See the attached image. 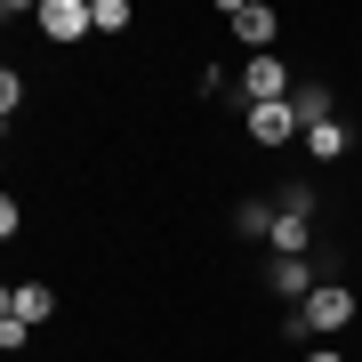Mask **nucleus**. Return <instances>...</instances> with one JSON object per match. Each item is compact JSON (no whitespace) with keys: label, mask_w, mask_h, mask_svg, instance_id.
I'll return each mask as SVG.
<instances>
[{"label":"nucleus","mask_w":362,"mask_h":362,"mask_svg":"<svg viewBox=\"0 0 362 362\" xmlns=\"http://www.w3.org/2000/svg\"><path fill=\"white\" fill-rule=\"evenodd\" d=\"M218 16H226V25L242 33V40H250V49H258V57H274V33H282V16H274L266 0H226Z\"/></svg>","instance_id":"obj_1"},{"label":"nucleus","mask_w":362,"mask_h":362,"mask_svg":"<svg viewBox=\"0 0 362 362\" xmlns=\"http://www.w3.org/2000/svg\"><path fill=\"white\" fill-rule=\"evenodd\" d=\"M298 314H306V330H314V338H322V330H346V322H354V290H346V282H322Z\"/></svg>","instance_id":"obj_2"},{"label":"nucleus","mask_w":362,"mask_h":362,"mask_svg":"<svg viewBox=\"0 0 362 362\" xmlns=\"http://www.w3.org/2000/svg\"><path fill=\"white\" fill-rule=\"evenodd\" d=\"M33 25L49 33V40H81V33H97V8H81V0H40Z\"/></svg>","instance_id":"obj_3"},{"label":"nucleus","mask_w":362,"mask_h":362,"mask_svg":"<svg viewBox=\"0 0 362 362\" xmlns=\"http://www.w3.org/2000/svg\"><path fill=\"white\" fill-rule=\"evenodd\" d=\"M290 89H298V81L282 73V57H250V73H242V97L250 105H290Z\"/></svg>","instance_id":"obj_4"},{"label":"nucleus","mask_w":362,"mask_h":362,"mask_svg":"<svg viewBox=\"0 0 362 362\" xmlns=\"http://www.w3.org/2000/svg\"><path fill=\"white\" fill-rule=\"evenodd\" d=\"M0 314H16V322H49V314H57V290L49 282H8V298H0Z\"/></svg>","instance_id":"obj_5"},{"label":"nucleus","mask_w":362,"mask_h":362,"mask_svg":"<svg viewBox=\"0 0 362 362\" xmlns=\"http://www.w3.org/2000/svg\"><path fill=\"white\" fill-rule=\"evenodd\" d=\"M266 282H274V298H282V306H306V298L322 290V274H314L306 258H274V274H266Z\"/></svg>","instance_id":"obj_6"},{"label":"nucleus","mask_w":362,"mask_h":362,"mask_svg":"<svg viewBox=\"0 0 362 362\" xmlns=\"http://www.w3.org/2000/svg\"><path fill=\"white\" fill-rule=\"evenodd\" d=\"M250 137H258V145H290V137H306V129H298L290 105H250Z\"/></svg>","instance_id":"obj_7"},{"label":"nucleus","mask_w":362,"mask_h":362,"mask_svg":"<svg viewBox=\"0 0 362 362\" xmlns=\"http://www.w3.org/2000/svg\"><path fill=\"white\" fill-rule=\"evenodd\" d=\"M290 113H298V129H322V121H338V105H330L322 81H298V89H290Z\"/></svg>","instance_id":"obj_8"},{"label":"nucleus","mask_w":362,"mask_h":362,"mask_svg":"<svg viewBox=\"0 0 362 362\" xmlns=\"http://www.w3.org/2000/svg\"><path fill=\"white\" fill-rule=\"evenodd\" d=\"M306 250H314V218H290L282 209L274 218V258H306Z\"/></svg>","instance_id":"obj_9"},{"label":"nucleus","mask_w":362,"mask_h":362,"mask_svg":"<svg viewBox=\"0 0 362 362\" xmlns=\"http://www.w3.org/2000/svg\"><path fill=\"white\" fill-rule=\"evenodd\" d=\"M306 153L314 161H346L354 153V129H346V121H322V129H306Z\"/></svg>","instance_id":"obj_10"},{"label":"nucleus","mask_w":362,"mask_h":362,"mask_svg":"<svg viewBox=\"0 0 362 362\" xmlns=\"http://www.w3.org/2000/svg\"><path fill=\"white\" fill-rule=\"evenodd\" d=\"M97 8V33H129V0H89Z\"/></svg>","instance_id":"obj_11"},{"label":"nucleus","mask_w":362,"mask_h":362,"mask_svg":"<svg viewBox=\"0 0 362 362\" xmlns=\"http://www.w3.org/2000/svg\"><path fill=\"white\" fill-rule=\"evenodd\" d=\"M233 226H242V233H274V209H266V202H242V209H233Z\"/></svg>","instance_id":"obj_12"},{"label":"nucleus","mask_w":362,"mask_h":362,"mask_svg":"<svg viewBox=\"0 0 362 362\" xmlns=\"http://www.w3.org/2000/svg\"><path fill=\"white\" fill-rule=\"evenodd\" d=\"M306 362H346V354H338V346H306Z\"/></svg>","instance_id":"obj_13"}]
</instances>
